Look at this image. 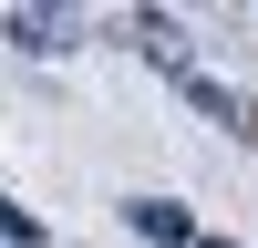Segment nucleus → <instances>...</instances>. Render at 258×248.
Segmentation results:
<instances>
[{
	"label": "nucleus",
	"mask_w": 258,
	"mask_h": 248,
	"mask_svg": "<svg viewBox=\"0 0 258 248\" xmlns=\"http://www.w3.org/2000/svg\"><path fill=\"white\" fill-rule=\"evenodd\" d=\"M165 83H176V93L197 103L207 124H227V135H258V103H248V93H227V83H207L197 62H176V73H165Z\"/></svg>",
	"instance_id": "nucleus-1"
},
{
	"label": "nucleus",
	"mask_w": 258,
	"mask_h": 248,
	"mask_svg": "<svg viewBox=\"0 0 258 248\" xmlns=\"http://www.w3.org/2000/svg\"><path fill=\"white\" fill-rule=\"evenodd\" d=\"M124 227H135L145 248H197V217H186L176 197H124Z\"/></svg>",
	"instance_id": "nucleus-2"
},
{
	"label": "nucleus",
	"mask_w": 258,
	"mask_h": 248,
	"mask_svg": "<svg viewBox=\"0 0 258 248\" xmlns=\"http://www.w3.org/2000/svg\"><path fill=\"white\" fill-rule=\"evenodd\" d=\"M0 31H11V52H41V62H52V52L83 41V21H62V11H11Z\"/></svg>",
	"instance_id": "nucleus-3"
},
{
	"label": "nucleus",
	"mask_w": 258,
	"mask_h": 248,
	"mask_svg": "<svg viewBox=\"0 0 258 248\" xmlns=\"http://www.w3.org/2000/svg\"><path fill=\"white\" fill-rule=\"evenodd\" d=\"M41 238H52V227H41L21 197H0V248H41Z\"/></svg>",
	"instance_id": "nucleus-4"
},
{
	"label": "nucleus",
	"mask_w": 258,
	"mask_h": 248,
	"mask_svg": "<svg viewBox=\"0 0 258 248\" xmlns=\"http://www.w3.org/2000/svg\"><path fill=\"white\" fill-rule=\"evenodd\" d=\"M197 248H238V238H197Z\"/></svg>",
	"instance_id": "nucleus-5"
}]
</instances>
